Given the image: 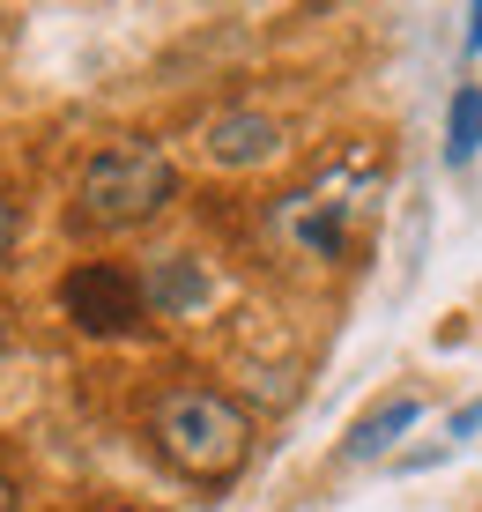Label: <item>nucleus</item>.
Listing matches in <instances>:
<instances>
[{"instance_id": "f257e3e1", "label": "nucleus", "mask_w": 482, "mask_h": 512, "mask_svg": "<svg viewBox=\"0 0 482 512\" xmlns=\"http://www.w3.org/2000/svg\"><path fill=\"white\" fill-rule=\"evenodd\" d=\"M149 438L186 483H230V475L253 461V409L238 394H223V386H208V379H178V386L156 394Z\"/></svg>"}, {"instance_id": "f03ea898", "label": "nucleus", "mask_w": 482, "mask_h": 512, "mask_svg": "<svg viewBox=\"0 0 482 512\" xmlns=\"http://www.w3.org/2000/svg\"><path fill=\"white\" fill-rule=\"evenodd\" d=\"M171 193H178V171H171V156L156 149V141H112V149H97L82 164L75 216L89 231H134V223L164 216Z\"/></svg>"}, {"instance_id": "7ed1b4c3", "label": "nucleus", "mask_w": 482, "mask_h": 512, "mask_svg": "<svg viewBox=\"0 0 482 512\" xmlns=\"http://www.w3.org/2000/svg\"><path fill=\"white\" fill-rule=\"evenodd\" d=\"M60 312H67L82 334L112 342V334H134V327H141L149 297H141V275L112 268V260H82V268L60 275Z\"/></svg>"}, {"instance_id": "20e7f679", "label": "nucleus", "mask_w": 482, "mask_h": 512, "mask_svg": "<svg viewBox=\"0 0 482 512\" xmlns=\"http://www.w3.org/2000/svg\"><path fill=\"white\" fill-rule=\"evenodd\" d=\"M349 223H356V201L342 186H297V193H282L275 208H267V238L275 245H290L297 260H342V245H349Z\"/></svg>"}, {"instance_id": "39448f33", "label": "nucleus", "mask_w": 482, "mask_h": 512, "mask_svg": "<svg viewBox=\"0 0 482 512\" xmlns=\"http://www.w3.org/2000/svg\"><path fill=\"white\" fill-rule=\"evenodd\" d=\"M201 149H208V164H223V171H253L282 149V127L267 112H216L208 134H201Z\"/></svg>"}, {"instance_id": "423d86ee", "label": "nucleus", "mask_w": 482, "mask_h": 512, "mask_svg": "<svg viewBox=\"0 0 482 512\" xmlns=\"http://www.w3.org/2000/svg\"><path fill=\"white\" fill-rule=\"evenodd\" d=\"M141 297H149V312H201L208 305V275H201V260H186V253H156L149 260V275H141Z\"/></svg>"}, {"instance_id": "0eeeda50", "label": "nucleus", "mask_w": 482, "mask_h": 512, "mask_svg": "<svg viewBox=\"0 0 482 512\" xmlns=\"http://www.w3.org/2000/svg\"><path fill=\"white\" fill-rule=\"evenodd\" d=\"M416 416H423V401H416V394L379 401V409H371V416H356V431L342 438V461H371V453H386V446H394V438H401Z\"/></svg>"}, {"instance_id": "6e6552de", "label": "nucleus", "mask_w": 482, "mask_h": 512, "mask_svg": "<svg viewBox=\"0 0 482 512\" xmlns=\"http://www.w3.org/2000/svg\"><path fill=\"white\" fill-rule=\"evenodd\" d=\"M482 149V82H460L453 90V112H445V156L453 164H468Z\"/></svg>"}, {"instance_id": "1a4fd4ad", "label": "nucleus", "mask_w": 482, "mask_h": 512, "mask_svg": "<svg viewBox=\"0 0 482 512\" xmlns=\"http://www.w3.org/2000/svg\"><path fill=\"white\" fill-rule=\"evenodd\" d=\"M15 231H23V216H15V201H0V260L15 253Z\"/></svg>"}, {"instance_id": "9d476101", "label": "nucleus", "mask_w": 482, "mask_h": 512, "mask_svg": "<svg viewBox=\"0 0 482 512\" xmlns=\"http://www.w3.org/2000/svg\"><path fill=\"white\" fill-rule=\"evenodd\" d=\"M468 52H482V0L468 8Z\"/></svg>"}, {"instance_id": "9b49d317", "label": "nucleus", "mask_w": 482, "mask_h": 512, "mask_svg": "<svg viewBox=\"0 0 482 512\" xmlns=\"http://www.w3.org/2000/svg\"><path fill=\"white\" fill-rule=\"evenodd\" d=\"M0 512H15V475H0Z\"/></svg>"}, {"instance_id": "f8f14e48", "label": "nucleus", "mask_w": 482, "mask_h": 512, "mask_svg": "<svg viewBox=\"0 0 482 512\" xmlns=\"http://www.w3.org/2000/svg\"><path fill=\"white\" fill-rule=\"evenodd\" d=\"M0 357H8V320H0Z\"/></svg>"}, {"instance_id": "ddd939ff", "label": "nucleus", "mask_w": 482, "mask_h": 512, "mask_svg": "<svg viewBox=\"0 0 482 512\" xmlns=\"http://www.w3.org/2000/svg\"><path fill=\"white\" fill-rule=\"evenodd\" d=\"M112 512H134V505H112Z\"/></svg>"}]
</instances>
